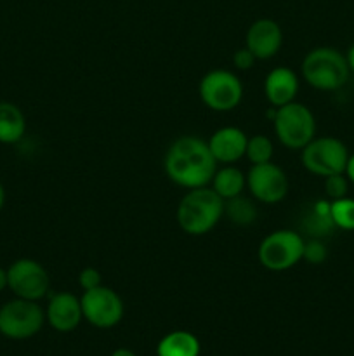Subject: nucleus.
<instances>
[{"mask_svg":"<svg viewBox=\"0 0 354 356\" xmlns=\"http://www.w3.org/2000/svg\"><path fill=\"white\" fill-rule=\"evenodd\" d=\"M163 167L172 183L194 190L212 183L214 174L217 172V160L203 139L183 136L169 146Z\"/></svg>","mask_w":354,"mask_h":356,"instance_id":"f257e3e1","label":"nucleus"},{"mask_svg":"<svg viewBox=\"0 0 354 356\" xmlns=\"http://www.w3.org/2000/svg\"><path fill=\"white\" fill-rule=\"evenodd\" d=\"M224 216V200L210 188H194L177 207V222L187 235L200 236L215 228Z\"/></svg>","mask_w":354,"mask_h":356,"instance_id":"f03ea898","label":"nucleus"},{"mask_svg":"<svg viewBox=\"0 0 354 356\" xmlns=\"http://www.w3.org/2000/svg\"><path fill=\"white\" fill-rule=\"evenodd\" d=\"M346 56L333 47H316L302 61V75L318 90H337L349 79Z\"/></svg>","mask_w":354,"mask_h":356,"instance_id":"7ed1b4c3","label":"nucleus"},{"mask_svg":"<svg viewBox=\"0 0 354 356\" xmlns=\"http://www.w3.org/2000/svg\"><path fill=\"white\" fill-rule=\"evenodd\" d=\"M273 125L281 145L290 149H302L314 139L316 134V120L312 111L304 104L294 101L276 108Z\"/></svg>","mask_w":354,"mask_h":356,"instance_id":"20e7f679","label":"nucleus"},{"mask_svg":"<svg viewBox=\"0 0 354 356\" xmlns=\"http://www.w3.org/2000/svg\"><path fill=\"white\" fill-rule=\"evenodd\" d=\"M45 313L37 301L12 299L0 308V334L9 339H30L40 332Z\"/></svg>","mask_w":354,"mask_h":356,"instance_id":"39448f33","label":"nucleus"},{"mask_svg":"<svg viewBox=\"0 0 354 356\" xmlns=\"http://www.w3.org/2000/svg\"><path fill=\"white\" fill-rule=\"evenodd\" d=\"M304 254V240L292 229L269 233L259 245V261L266 270L285 271L294 268Z\"/></svg>","mask_w":354,"mask_h":356,"instance_id":"423d86ee","label":"nucleus"},{"mask_svg":"<svg viewBox=\"0 0 354 356\" xmlns=\"http://www.w3.org/2000/svg\"><path fill=\"white\" fill-rule=\"evenodd\" d=\"M347 160V146L337 138H314L302 148V165L314 176L344 174Z\"/></svg>","mask_w":354,"mask_h":356,"instance_id":"0eeeda50","label":"nucleus"},{"mask_svg":"<svg viewBox=\"0 0 354 356\" xmlns=\"http://www.w3.org/2000/svg\"><path fill=\"white\" fill-rule=\"evenodd\" d=\"M201 101L214 111H231L242 103L243 86L235 73L214 70L201 79L198 87Z\"/></svg>","mask_w":354,"mask_h":356,"instance_id":"6e6552de","label":"nucleus"},{"mask_svg":"<svg viewBox=\"0 0 354 356\" xmlns=\"http://www.w3.org/2000/svg\"><path fill=\"white\" fill-rule=\"evenodd\" d=\"M80 305H82L83 318L97 329H111L124 316V302L120 296L113 289L103 285L83 291Z\"/></svg>","mask_w":354,"mask_h":356,"instance_id":"1a4fd4ad","label":"nucleus"},{"mask_svg":"<svg viewBox=\"0 0 354 356\" xmlns=\"http://www.w3.org/2000/svg\"><path fill=\"white\" fill-rule=\"evenodd\" d=\"M7 287L21 299L38 301L51 287V278L45 268L33 259H17L7 270Z\"/></svg>","mask_w":354,"mask_h":356,"instance_id":"9d476101","label":"nucleus"},{"mask_svg":"<svg viewBox=\"0 0 354 356\" xmlns=\"http://www.w3.org/2000/svg\"><path fill=\"white\" fill-rule=\"evenodd\" d=\"M246 186L262 204H278L288 193V177L276 163H257L248 170Z\"/></svg>","mask_w":354,"mask_h":356,"instance_id":"9b49d317","label":"nucleus"},{"mask_svg":"<svg viewBox=\"0 0 354 356\" xmlns=\"http://www.w3.org/2000/svg\"><path fill=\"white\" fill-rule=\"evenodd\" d=\"M281 42H283V33L280 24L267 17L253 21L246 31V47L257 59H271L276 56Z\"/></svg>","mask_w":354,"mask_h":356,"instance_id":"f8f14e48","label":"nucleus"},{"mask_svg":"<svg viewBox=\"0 0 354 356\" xmlns=\"http://www.w3.org/2000/svg\"><path fill=\"white\" fill-rule=\"evenodd\" d=\"M45 318L58 332H71L83 318L80 299L69 292L54 294L49 301Z\"/></svg>","mask_w":354,"mask_h":356,"instance_id":"ddd939ff","label":"nucleus"},{"mask_svg":"<svg viewBox=\"0 0 354 356\" xmlns=\"http://www.w3.org/2000/svg\"><path fill=\"white\" fill-rule=\"evenodd\" d=\"M246 143H248V138L242 129L222 127L208 139V148L217 162L233 163L245 156Z\"/></svg>","mask_w":354,"mask_h":356,"instance_id":"4468645a","label":"nucleus"},{"mask_svg":"<svg viewBox=\"0 0 354 356\" xmlns=\"http://www.w3.org/2000/svg\"><path fill=\"white\" fill-rule=\"evenodd\" d=\"M264 92L274 108L292 103L298 92V79L290 68L278 66L271 70L264 82Z\"/></svg>","mask_w":354,"mask_h":356,"instance_id":"2eb2a0df","label":"nucleus"},{"mask_svg":"<svg viewBox=\"0 0 354 356\" xmlns=\"http://www.w3.org/2000/svg\"><path fill=\"white\" fill-rule=\"evenodd\" d=\"M26 131L24 115L16 104L0 103V143L2 145H14L19 141Z\"/></svg>","mask_w":354,"mask_h":356,"instance_id":"dca6fc26","label":"nucleus"},{"mask_svg":"<svg viewBox=\"0 0 354 356\" xmlns=\"http://www.w3.org/2000/svg\"><path fill=\"white\" fill-rule=\"evenodd\" d=\"M158 356H198L200 341L186 330H176L163 337L156 348Z\"/></svg>","mask_w":354,"mask_h":356,"instance_id":"f3484780","label":"nucleus"},{"mask_svg":"<svg viewBox=\"0 0 354 356\" xmlns=\"http://www.w3.org/2000/svg\"><path fill=\"white\" fill-rule=\"evenodd\" d=\"M246 177L236 167L228 165L217 169V172L214 174V179H212V190L222 198V200H229V198H235L242 195V191L245 190Z\"/></svg>","mask_w":354,"mask_h":356,"instance_id":"a211bd4d","label":"nucleus"},{"mask_svg":"<svg viewBox=\"0 0 354 356\" xmlns=\"http://www.w3.org/2000/svg\"><path fill=\"white\" fill-rule=\"evenodd\" d=\"M224 214L231 219L235 225L246 226L252 225L257 218V209L248 198H243L242 195L235 198H229L224 202Z\"/></svg>","mask_w":354,"mask_h":356,"instance_id":"6ab92c4d","label":"nucleus"},{"mask_svg":"<svg viewBox=\"0 0 354 356\" xmlns=\"http://www.w3.org/2000/svg\"><path fill=\"white\" fill-rule=\"evenodd\" d=\"M333 228H335V225H333L332 216H330V202H316L314 207H312V212L307 218L309 235L319 238L323 235H328Z\"/></svg>","mask_w":354,"mask_h":356,"instance_id":"aec40b11","label":"nucleus"},{"mask_svg":"<svg viewBox=\"0 0 354 356\" xmlns=\"http://www.w3.org/2000/svg\"><path fill=\"white\" fill-rule=\"evenodd\" d=\"M330 216H332L335 228L354 232V198L344 197L339 200H332Z\"/></svg>","mask_w":354,"mask_h":356,"instance_id":"412c9836","label":"nucleus"},{"mask_svg":"<svg viewBox=\"0 0 354 356\" xmlns=\"http://www.w3.org/2000/svg\"><path fill=\"white\" fill-rule=\"evenodd\" d=\"M273 153V143H271V139L266 138V136H252V138L248 139V143H246L245 156L252 162V165L271 162Z\"/></svg>","mask_w":354,"mask_h":356,"instance_id":"4be33fe9","label":"nucleus"},{"mask_svg":"<svg viewBox=\"0 0 354 356\" xmlns=\"http://www.w3.org/2000/svg\"><path fill=\"white\" fill-rule=\"evenodd\" d=\"M325 191L332 200H339V198L347 197L349 179L346 177V174H333V176L325 177Z\"/></svg>","mask_w":354,"mask_h":356,"instance_id":"5701e85b","label":"nucleus"},{"mask_svg":"<svg viewBox=\"0 0 354 356\" xmlns=\"http://www.w3.org/2000/svg\"><path fill=\"white\" fill-rule=\"evenodd\" d=\"M326 256H328V250H326L325 243L319 238H312L309 240V242H304V254H302V259L307 261L309 264L325 263Z\"/></svg>","mask_w":354,"mask_h":356,"instance_id":"b1692460","label":"nucleus"},{"mask_svg":"<svg viewBox=\"0 0 354 356\" xmlns=\"http://www.w3.org/2000/svg\"><path fill=\"white\" fill-rule=\"evenodd\" d=\"M78 284L83 291H90V289H96L101 285V273L96 268H85V270L80 271L78 275Z\"/></svg>","mask_w":354,"mask_h":356,"instance_id":"393cba45","label":"nucleus"},{"mask_svg":"<svg viewBox=\"0 0 354 356\" xmlns=\"http://www.w3.org/2000/svg\"><path fill=\"white\" fill-rule=\"evenodd\" d=\"M255 61L257 58L246 45L243 49H238V51L235 52V56H233V63H235V66L238 70H250L255 65Z\"/></svg>","mask_w":354,"mask_h":356,"instance_id":"a878e982","label":"nucleus"},{"mask_svg":"<svg viewBox=\"0 0 354 356\" xmlns=\"http://www.w3.org/2000/svg\"><path fill=\"white\" fill-rule=\"evenodd\" d=\"M344 174H346V177L351 181V183H354V155H349V160H347V165H346V170H344Z\"/></svg>","mask_w":354,"mask_h":356,"instance_id":"bb28decb","label":"nucleus"},{"mask_svg":"<svg viewBox=\"0 0 354 356\" xmlns=\"http://www.w3.org/2000/svg\"><path fill=\"white\" fill-rule=\"evenodd\" d=\"M346 59H347V65H349V70L354 73V45H351V49L347 51Z\"/></svg>","mask_w":354,"mask_h":356,"instance_id":"cd10ccee","label":"nucleus"},{"mask_svg":"<svg viewBox=\"0 0 354 356\" xmlns=\"http://www.w3.org/2000/svg\"><path fill=\"white\" fill-rule=\"evenodd\" d=\"M7 287V270L0 268V292Z\"/></svg>","mask_w":354,"mask_h":356,"instance_id":"c85d7f7f","label":"nucleus"},{"mask_svg":"<svg viewBox=\"0 0 354 356\" xmlns=\"http://www.w3.org/2000/svg\"><path fill=\"white\" fill-rule=\"evenodd\" d=\"M111 356H135V355L132 353L130 350H125V348H120V350L115 351V353L111 355Z\"/></svg>","mask_w":354,"mask_h":356,"instance_id":"c756f323","label":"nucleus"},{"mask_svg":"<svg viewBox=\"0 0 354 356\" xmlns=\"http://www.w3.org/2000/svg\"><path fill=\"white\" fill-rule=\"evenodd\" d=\"M3 204H6V190H3L2 183H0V211H2Z\"/></svg>","mask_w":354,"mask_h":356,"instance_id":"7c9ffc66","label":"nucleus"}]
</instances>
